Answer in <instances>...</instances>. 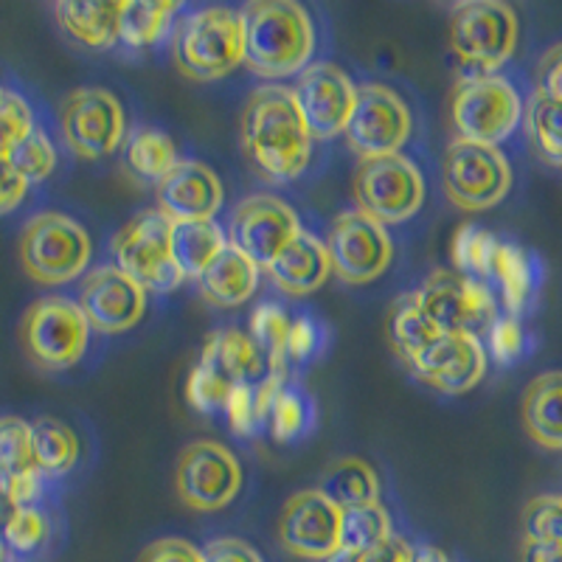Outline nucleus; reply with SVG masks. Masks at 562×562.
<instances>
[{
	"label": "nucleus",
	"instance_id": "nucleus-44",
	"mask_svg": "<svg viewBox=\"0 0 562 562\" xmlns=\"http://www.w3.org/2000/svg\"><path fill=\"white\" fill-rule=\"evenodd\" d=\"M231 391L234 385L225 378H220L217 371L205 366L203 360H198L192 371H189V380H186V400L200 414H217V411H225V403H228Z\"/></svg>",
	"mask_w": 562,
	"mask_h": 562
},
{
	"label": "nucleus",
	"instance_id": "nucleus-48",
	"mask_svg": "<svg viewBox=\"0 0 562 562\" xmlns=\"http://www.w3.org/2000/svg\"><path fill=\"white\" fill-rule=\"evenodd\" d=\"M138 562H205L203 549H198L189 540H180V537H164V540H155L153 546L144 549V554L138 557Z\"/></svg>",
	"mask_w": 562,
	"mask_h": 562
},
{
	"label": "nucleus",
	"instance_id": "nucleus-28",
	"mask_svg": "<svg viewBox=\"0 0 562 562\" xmlns=\"http://www.w3.org/2000/svg\"><path fill=\"white\" fill-rule=\"evenodd\" d=\"M124 169L135 180L155 183L167 178L178 164V147L164 130L138 127L124 138Z\"/></svg>",
	"mask_w": 562,
	"mask_h": 562
},
{
	"label": "nucleus",
	"instance_id": "nucleus-30",
	"mask_svg": "<svg viewBox=\"0 0 562 562\" xmlns=\"http://www.w3.org/2000/svg\"><path fill=\"white\" fill-rule=\"evenodd\" d=\"M79 436L54 416H40L32 422L34 464L45 479H63L79 461Z\"/></svg>",
	"mask_w": 562,
	"mask_h": 562
},
{
	"label": "nucleus",
	"instance_id": "nucleus-15",
	"mask_svg": "<svg viewBox=\"0 0 562 562\" xmlns=\"http://www.w3.org/2000/svg\"><path fill=\"white\" fill-rule=\"evenodd\" d=\"M333 273L346 284H369L389 270L394 259V239L378 220L351 209L338 214L326 239Z\"/></svg>",
	"mask_w": 562,
	"mask_h": 562
},
{
	"label": "nucleus",
	"instance_id": "nucleus-39",
	"mask_svg": "<svg viewBox=\"0 0 562 562\" xmlns=\"http://www.w3.org/2000/svg\"><path fill=\"white\" fill-rule=\"evenodd\" d=\"M9 164L23 175V180H26L29 186L43 183V180L52 178L54 169H57V144H54L52 135L45 133L37 124V127L12 149Z\"/></svg>",
	"mask_w": 562,
	"mask_h": 562
},
{
	"label": "nucleus",
	"instance_id": "nucleus-1",
	"mask_svg": "<svg viewBox=\"0 0 562 562\" xmlns=\"http://www.w3.org/2000/svg\"><path fill=\"white\" fill-rule=\"evenodd\" d=\"M239 140L256 172L270 183H288L307 169L315 138L293 88L262 85L250 93L239 115Z\"/></svg>",
	"mask_w": 562,
	"mask_h": 562
},
{
	"label": "nucleus",
	"instance_id": "nucleus-41",
	"mask_svg": "<svg viewBox=\"0 0 562 562\" xmlns=\"http://www.w3.org/2000/svg\"><path fill=\"white\" fill-rule=\"evenodd\" d=\"M310 422H313V405H310V400L304 396V391L284 385V389L279 391V396H276L273 408H270V434L279 441H293L299 439L304 430H310Z\"/></svg>",
	"mask_w": 562,
	"mask_h": 562
},
{
	"label": "nucleus",
	"instance_id": "nucleus-47",
	"mask_svg": "<svg viewBox=\"0 0 562 562\" xmlns=\"http://www.w3.org/2000/svg\"><path fill=\"white\" fill-rule=\"evenodd\" d=\"M326 340V329L310 315H301V318L290 321V333H288V360H295V363H307L321 351Z\"/></svg>",
	"mask_w": 562,
	"mask_h": 562
},
{
	"label": "nucleus",
	"instance_id": "nucleus-13",
	"mask_svg": "<svg viewBox=\"0 0 562 562\" xmlns=\"http://www.w3.org/2000/svg\"><path fill=\"white\" fill-rule=\"evenodd\" d=\"M414 119L403 97L389 85H360L355 110L346 124V144L360 160L396 155L411 138Z\"/></svg>",
	"mask_w": 562,
	"mask_h": 562
},
{
	"label": "nucleus",
	"instance_id": "nucleus-6",
	"mask_svg": "<svg viewBox=\"0 0 562 562\" xmlns=\"http://www.w3.org/2000/svg\"><path fill=\"white\" fill-rule=\"evenodd\" d=\"M518 37V14L501 0H470L450 12V48L470 77H490L509 63Z\"/></svg>",
	"mask_w": 562,
	"mask_h": 562
},
{
	"label": "nucleus",
	"instance_id": "nucleus-17",
	"mask_svg": "<svg viewBox=\"0 0 562 562\" xmlns=\"http://www.w3.org/2000/svg\"><path fill=\"white\" fill-rule=\"evenodd\" d=\"M405 366L441 394H467L484 380L486 346L473 333H436Z\"/></svg>",
	"mask_w": 562,
	"mask_h": 562
},
{
	"label": "nucleus",
	"instance_id": "nucleus-53",
	"mask_svg": "<svg viewBox=\"0 0 562 562\" xmlns=\"http://www.w3.org/2000/svg\"><path fill=\"white\" fill-rule=\"evenodd\" d=\"M520 560L524 562H562V551L551 549V546L524 543V549H520Z\"/></svg>",
	"mask_w": 562,
	"mask_h": 562
},
{
	"label": "nucleus",
	"instance_id": "nucleus-24",
	"mask_svg": "<svg viewBox=\"0 0 562 562\" xmlns=\"http://www.w3.org/2000/svg\"><path fill=\"white\" fill-rule=\"evenodd\" d=\"M200 360L217 371L231 385H250L268 374L262 349L243 329H220L205 340Z\"/></svg>",
	"mask_w": 562,
	"mask_h": 562
},
{
	"label": "nucleus",
	"instance_id": "nucleus-14",
	"mask_svg": "<svg viewBox=\"0 0 562 562\" xmlns=\"http://www.w3.org/2000/svg\"><path fill=\"white\" fill-rule=\"evenodd\" d=\"M175 490L189 509L220 512L243 490V467L220 441H192L175 467Z\"/></svg>",
	"mask_w": 562,
	"mask_h": 562
},
{
	"label": "nucleus",
	"instance_id": "nucleus-43",
	"mask_svg": "<svg viewBox=\"0 0 562 562\" xmlns=\"http://www.w3.org/2000/svg\"><path fill=\"white\" fill-rule=\"evenodd\" d=\"M34 127H37V119H34V108L29 104V99L18 90L3 88L0 93V158H9L12 149Z\"/></svg>",
	"mask_w": 562,
	"mask_h": 562
},
{
	"label": "nucleus",
	"instance_id": "nucleus-46",
	"mask_svg": "<svg viewBox=\"0 0 562 562\" xmlns=\"http://www.w3.org/2000/svg\"><path fill=\"white\" fill-rule=\"evenodd\" d=\"M486 333H490L486 335L490 338V355L498 363H512V360H518L524 355L526 335L524 326H520V321L515 315H498Z\"/></svg>",
	"mask_w": 562,
	"mask_h": 562
},
{
	"label": "nucleus",
	"instance_id": "nucleus-11",
	"mask_svg": "<svg viewBox=\"0 0 562 562\" xmlns=\"http://www.w3.org/2000/svg\"><path fill=\"white\" fill-rule=\"evenodd\" d=\"M59 130L77 158H110L127 138V115L110 90L77 88L59 102Z\"/></svg>",
	"mask_w": 562,
	"mask_h": 562
},
{
	"label": "nucleus",
	"instance_id": "nucleus-16",
	"mask_svg": "<svg viewBox=\"0 0 562 562\" xmlns=\"http://www.w3.org/2000/svg\"><path fill=\"white\" fill-rule=\"evenodd\" d=\"M301 231L304 228L293 205L276 194H250L231 211L225 237L259 268H268Z\"/></svg>",
	"mask_w": 562,
	"mask_h": 562
},
{
	"label": "nucleus",
	"instance_id": "nucleus-35",
	"mask_svg": "<svg viewBox=\"0 0 562 562\" xmlns=\"http://www.w3.org/2000/svg\"><path fill=\"white\" fill-rule=\"evenodd\" d=\"M3 546H7L9 557H20V560H29V557L37 554L48 537H52V524H48V515H45L40 506H18L3 518Z\"/></svg>",
	"mask_w": 562,
	"mask_h": 562
},
{
	"label": "nucleus",
	"instance_id": "nucleus-22",
	"mask_svg": "<svg viewBox=\"0 0 562 562\" xmlns=\"http://www.w3.org/2000/svg\"><path fill=\"white\" fill-rule=\"evenodd\" d=\"M265 270H268L281 293L290 295V299H304V295L315 293L329 281L333 262H329L326 243H321L315 234L301 231L299 237L281 250Z\"/></svg>",
	"mask_w": 562,
	"mask_h": 562
},
{
	"label": "nucleus",
	"instance_id": "nucleus-31",
	"mask_svg": "<svg viewBox=\"0 0 562 562\" xmlns=\"http://www.w3.org/2000/svg\"><path fill=\"white\" fill-rule=\"evenodd\" d=\"M490 276L498 281L506 315L518 318L529 307L531 295H535V262H531V256L520 245L501 239Z\"/></svg>",
	"mask_w": 562,
	"mask_h": 562
},
{
	"label": "nucleus",
	"instance_id": "nucleus-40",
	"mask_svg": "<svg viewBox=\"0 0 562 562\" xmlns=\"http://www.w3.org/2000/svg\"><path fill=\"white\" fill-rule=\"evenodd\" d=\"M524 543L562 551V492L537 495L524 509Z\"/></svg>",
	"mask_w": 562,
	"mask_h": 562
},
{
	"label": "nucleus",
	"instance_id": "nucleus-54",
	"mask_svg": "<svg viewBox=\"0 0 562 562\" xmlns=\"http://www.w3.org/2000/svg\"><path fill=\"white\" fill-rule=\"evenodd\" d=\"M414 562H450V557L436 546H414Z\"/></svg>",
	"mask_w": 562,
	"mask_h": 562
},
{
	"label": "nucleus",
	"instance_id": "nucleus-8",
	"mask_svg": "<svg viewBox=\"0 0 562 562\" xmlns=\"http://www.w3.org/2000/svg\"><path fill=\"white\" fill-rule=\"evenodd\" d=\"M115 268L147 293H172L186 281L172 256V220L158 209L140 211L113 239Z\"/></svg>",
	"mask_w": 562,
	"mask_h": 562
},
{
	"label": "nucleus",
	"instance_id": "nucleus-55",
	"mask_svg": "<svg viewBox=\"0 0 562 562\" xmlns=\"http://www.w3.org/2000/svg\"><path fill=\"white\" fill-rule=\"evenodd\" d=\"M9 560V551L7 546H3V537H0V562H7Z\"/></svg>",
	"mask_w": 562,
	"mask_h": 562
},
{
	"label": "nucleus",
	"instance_id": "nucleus-20",
	"mask_svg": "<svg viewBox=\"0 0 562 562\" xmlns=\"http://www.w3.org/2000/svg\"><path fill=\"white\" fill-rule=\"evenodd\" d=\"M77 304L90 329L102 335L127 333L147 313V290L115 265H102L85 273Z\"/></svg>",
	"mask_w": 562,
	"mask_h": 562
},
{
	"label": "nucleus",
	"instance_id": "nucleus-23",
	"mask_svg": "<svg viewBox=\"0 0 562 562\" xmlns=\"http://www.w3.org/2000/svg\"><path fill=\"white\" fill-rule=\"evenodd\" d=\"M259 276L262 268L248 259L239 248L225 245L223 254L198 276V290L209 304L214 307H239L248 299H254L256 288H259Z\"/></svg>",
	"mask_w": 562,
	"mask_h": 562
},
{
	"label": "nucleus",
	"instance_id": "nucleus-37",
	"mask_svg": "<svg viewBox=\"0 0 562 562\" xmlns=\"http://www.w3.org/2000/svg\"><path fill=\"white\" fill-rule=\"evenodd\" d=\"M501 239L490 234L486 228H479L475 223H464L453 234V245H450V256L459 273L473 276V279L484 281L490 276L495 254H498Z\"/></svg>",
	"mask_w": 562,
	"mask_h": 562
},
{
	"label": "nucleus",
	"instance_id": "nucleus-10",
	"mask_svg": "<svg viewBox=\"0 0 562 562\" xmlns=\"http://www.w3.org/2000/svg\"><path fill=\"white\" fill-rule=\"evenodd\" d=\"M358 211L380 225H400L422 209L425 178L403 153L360 160L351 180Z\"/></svg>",
	"mask_w": 562,
	"mask_h": 562
},
{
	"label": "nucleus",
	"instance_id": "nucleus-45",
	"mask_svg": "<svg viewBox=\"0 0 562 562\" xmlns=\"http://www.w3.org/2000/svg\"><path fill=\"white\" fill-rule=\"evenodd\" d=\"M225 416H228L231 430L237 436H254L256 430L268 425V414L256 396V383L234 385L228 403H225Z\"/></svg>",
	"mask_w": 562,
	"mask_h": 562
},
{
	"label": "nucleus",
	"instance_id": "nucleus-26",
	"mask_svg": "<svg viewBox=\"0 0 562 562\" xmlns=\"http://www.w3.org/2000/svg\"><path fill=\"white\" fill-rule=\"evenodd\" d=\"M59 29L68 34L74 43L85 48L108 52L119 43V20H122V3H79V0H65L54 7Z\"/></svg>",
	"mask_w": 562,
	"mask_h": 562
},
{
	"label": "nucleus",
	"instance_id": "nucleus-9",
	"mask_svg": "<svg viewBox=\"0 0 562 562\" xmlns=\"http://www.w3.org/2000/svg\"><path fill=\"white\" fill-rule=\"evenodd\" d=\"M408 299L441 333L479 335L498 318V301L490 284L459 270H434Z\"/></svg>",
	"mask_w": 562,
	"mask_h": 562
},
{
	"label": "nucleus",
	"instance_id": "nucleus-2",
	"mask_svg": "<svg viewBox=\"0 0 562 562\" xmlns=\"http://www.w3.org/2000/svg\"><path fill=\"white\" fill-rule=\"evenodd\" d=\"M243 18V65L262 79L299 77L315 52V26L293 0H254Z\"/></svg>",
	"mask_w": 562,
	"mask_h": 562
},
{
	"label": "nucleus",
	"instance_id": "nucleus-56",
	"mask_svg": "<svg viewBox=\"0 0 562 562\" xmlns=\"http://www.w3.org/2000/svg\"><path fill=\"white\" fill-rule=\"evenodd\" d=\"M0 520H3V498H0Z\"/></svg>",
	"mask_w": 562,
	"mask_h": 562
},
{
	"label": "nucleus",
	"instance_id": "nucleus-12",
	"mask_svg": "<svg viewBox=\"0 0 562 562\" xmlns=\"http://www.w3.org/2000/svg\"><path fill=\"white\" fill-rule=\"evenodd\" d=\"M441 186L459 209L486 211L509 194L512 167L498 147L453 138L441 160Z\"/></svg>",
	"mask_w": 562,
	"mask_h": 562
},
{
	"label": "nucleus",
	"instance_id": "nucleus-36",
	"mask_svg": "<svg viewBox=\"0 0 562 562\" xmlns=\"http://www.w3.org/2000/svg\"><path fill=\"white\" fill-rule=\"evenodd\" d=\"M288 333H290V315L284 307L268 301L262 307L254 310L250 318V338L262 349L268 371H284L288 374Z\"/></svg>",
	"mask_w": 562,
	"mask_h": 562
},
{
	"label": "nucleus",
	"instance_id": "nucleus-34",
	"mask_svg": "<svg viewBox=\"0 0 562 562\" xmlns=\"http://www.w3.org/2000/svg\"><path fill=\"white\" fill-rule=\"evenodd\" d=\"M344 512V526H340V551L358 557L363 551L374 549L383 540H389L394 535V526H391V515L385 512V506L380 504H366V506H351Z\"/></svg>",
	"mask_w": 562,
	"mask_h": 562
},
{
	"label": "nucleus",
	"instance_id": "nucleus-38",
	"mask_svg": "<svg viewBox=\"0 0 562 562\" xmlns=\"http://www.w3.org/2000/svg\"><path fill=\"white\" fill-rule=\"evenodd\" d=\"M37 470L32 453V422L0 416V486Z\"/></svg>",
	"mask_w": 562,
	"mask_h": 562
},
{
	"label": "nucleus",
	"instance_id": "nucleus-42",
	"mask_svg": "<svg viewBox=\"0 0 562 562\" xmlns=\"http://www.w3.org/2000/svg\"><path fill=\"white\" fill-rule=\"evenodd\" d=\"M436 333H441V329H436V326L430 324V321L425 318L414 304H411V299L400 301V307H396L394 315H391L389 335L396 355L403 358V363L408 358H414L416 351L428 344Z\"/></svg>",
	"mask_w": 562,
	"mask_h": 562
},
{
	"label": "nucleus",
	"instance_id": "nucleus-5",
	"mask_svg": "<svg viewBox=\"0 0 562 562\" xmlns=\"http://www.w3.org/2000/svg\"><path fill=\"white\" fill-rule=\"evenodd\" d=\"M90 324L68 295H43L20 318V346L40 371H68L88 355Z\"/></svg>",
	"mask_w": 562,
	"mask_h": 562
},
{
	"label": "nucleus",
	"instance_id": "nucleus-27",
	"mask_svg": "<svg viewBox=\"0 0 562 562\" xmlns=\"http://www.w3.org/2000/svg\"><path fill=\"white\" fill-rule=\"evenodd\" d=\"M228 237L214 220H183L172 223V256L186 279H198L225 250Z\"/></svg>",
	"mask_w": 562,
	"mask_h": 562
},
{
	"label": "nucleus",
	"instance_id": "nucleus-50",
	"mask_svg": "<svg viewBox=\"0 0 562 562\" xmlns=\"http://www.w3.org/2000/svg\"><path fill=\"white\" fill-rule=\"evenodd\" d=\"M29 194V183L23 175L9 164V158H0V217H7L18 209Z\"/></svg>",
	"mask_w": 562,
	"mask_h": 562
},
{
	"label": "nucleus",
	"instance_id": "nucleus-51",
	"mask_svg": "<svg viewBox=\"0 0 562 562\" xmlns=\"http://www.w3.org/2000/svg\"><path fill=\"white\" fill-rule=\"evenodd\" d=\"M537 88L546 90L549 97L562 99V43L549 48L537 65Z\"/></svg>",
	"mask_w": 562,
	"mask_h": 562
},
{
	"label": "nucleus",
	"instance_id": "nucleus-33",
	"mask_svg": "<svg viewBox=\"0 0 562 562\" xmlns=\"http://www.w3.org/2000/svg\"><path fill=\"white\" fill-rule=\"evenodd\" d=\"M524 124L535 153L551 167H562V99L535 88L524 108Z\"/></svg>",
	"mask_w": 562,
	"mask_h": 562
},
{
	"label": "nucleus",
	"instance_id": "nucleus-19",
	"mask_svg": "<svg viewBox=\"0 0 562 562\" xmlns=\"http://www.w3.org/2000/svg\"><path fill=\"white\" fill-rule=\"evenodd\" d=\"M340 526L344 512L321 490H304L295 492L284 506L279 540L293 557L326 562L340 551Z\"/></svg>",
	"mask_w": 562,
	"mask_h": 562
},
{
	"label": "nucleus",
	"instance_id": "nucleus-57",
	"mask_svg": "<svg viewBox=\"0 0 562 562\" xmlns=\"http://www.w3.org/2000/svg\"><path fill=\"white\" fill-rule=\"evenodd\" d=\"M0 93H3V85H0Z\"/></svg>",
	"mask_w": 562,
	"mask_h": 562
},
{
	"label": "nucleus",
	"instance_id": "nucleus-7",
	"mask_svg": "<svg viewBox=\"0 0 562 562\" xmlns=\"http://www.w3.org/2000/svg\"><path fill=\"white\" fill-rule=\"evenodd\" d=\"M450 122L456 138L498 147L524 122V99L509 79L490 77L459 79L450 93Z\"/></svg>",
	"mask_w": 562,
	"mask_h": 562
},
{
	"label": "nucleus",
	"instance_id": "nucleus-18",
	"mask_svg": "<svg viewBox=\"0 0 562 562\" xmlns=\"http://www.w3.org/2000/svg\"><path fill=\"white\" fill-rule=\"evenodd\" d=\"M293 97L307 122L313 138H335L346 133L355 110L358 85L344 68L333 63H315L301 70L293 85Z\"/></svg>",
	"mask_w": 562,
	"mask_h": 562
},
{
	"label": "nucleus",
	"instance_id": "nucleus-3",
	"mask_svg": "<svg viewBox=\"0 0 562 562\" xmlns=\"http://www.w3.org/2000/svg\"><path fill=\"white\" fill-rule=\"evenodd\" d=\"M243 18L237 9L205 7L175 20L172 59L183 77L214 82L243 65Z\"/></svg>",
	"mask_w": 562,
	"mask_h": 562
},
{
	"label": "nucleus",
	"instance_id": "nucleus-4",
	"mask_svg": "<svg viewBox=\"0 0 562 562\" xmlns=\"http://www.w3.org/2000/svg\"><path fill=\"white\" fill-rule=\"evenodd\" d=\"M18 256L29 279L57 288L88 270L93 243L85 225L63 211H40L20 231Z\"/></svg>",
	"mask_w": 562,
	"mask_h": 562
},
{
	"label": "nucleus",
	"instance_id": "nucleus-52",
	"mask_svg": "<svg viewBox=\"0 0 562 562\" xmlns=\"http://www.w3.org/2000/svg\"><path fill=\"white\" fill-rule=\"evenodd\" d=\"M355 562H414V546L405 537L391 535L380 546L355 557Z\"/></svg>",
	"mask_w": 562,
	"mask_h": 562
},
{
	"label": "nucleus",
	"instance_id": "nucleus-29",
	"mask_svg": "<svg viewBox=\"0 0 562 562\" xmlns=\"http://www.w3.org/2000/svg\"><path fill=\"white\" fill-rule=\"evenodd\" d=\"M321 492L333 501L338 509H351V506L378 504L380 501V479L369 461L358 456H346V459L333 461L326 467L324 479H321Z\"/></svg>",
	"mask_w": 562,
	"mask_h": 562
},
{
	"label": "nucleus",
	"instance_id": "nucleus-21",
	"mask_svg": "<svg viewBox=\"0 0 562 562\" xmlns=\"http://www.w3.org/2000/svg\"><path fill=\"white\" fill-rule=\"evenodd\" d=\"M158 211L172 223L183 220H214L223 209V180L203 160L180 158L172 172L155 186Z\"/></svg>",
	"mask_w": 562,
	"mask_h": 562
},
{
	"label": "nucleus",
	"instance_id": "nucleus-49",
	"mask_svg": "<svg viewBox=\"0 0 562 562\" xmlns=\"http://www.w3.org/2000/svg\"><path fill=\"white\" fill-rule=\"evenodd\" d=\"M205 562H265L262 554L239 537H217L203 549Z\"/></svg>",
	"mask_w": 562,
	"mask_h": 562
},
{
	"label": "nucleus",
	"instance_id": "nucleus-32",
	"mask_svg": "<svg viewBox=\"0 0 562 562\" xmlns=\"http://www.w3.org/2000/svg\"><path fill=\"white\" fill-rule=\"evenodd\" d=\"M180 12V3L164 0V3H149V0H124L122 20H119V43L130 48H147L158 43L164 34L172 29L175 14Z\"/></svg>",
	"mask_w": 562,
	"mask_h": 562
},
{
	"label": "nucleus",
	"instance_id": "nucleus-25",
	"mask_svg": "<svg viewBox=\"0 0 562 562\" xmlns=\"http://www.w3.org/2000/svg\"><path fill=\"white\" fill-rule=\"evenodd\" d=\"M524 428L546 450H562V369L537 374L524 391Z\"/></svg>",
	"mask_w": 562,
	"mask_h": 562
}]
</instances>
